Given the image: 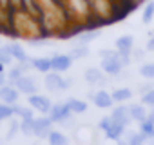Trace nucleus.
I'll return each mask as SVG.
<instances>
[{
	"instance_id": "1",
	"label": "nucleus",
	"mask_w": 154,
	"mask_h": 145,
	"mask_svg": "<svg viewBox=\"0 0 154 145\" xmlns=\"http://www.w3.org/2000/svg\"><path fill=\"white\" fill-rule=\"evenodd\" d=\"M44 85L47 91H65L72 85V80L71 78H62L60 76V72H47L45 78H44Z\"/></svg>"
},
{
	"instance_id": "2",
	"label": "nucleus",
	"mask_w": 154,
	"mask_h": 145,
	"mask_svg": "<svg viewBox=\"0 0 154 145\" xmlns=\"http://www.w3.org/2000/svg\"><path fill=\"white\" fill-rule=\"evenodd\" d=\"M47 116H49L54 123H63L65 120H69V118L72 116V113H71L67 102H63V103H53V107H51V111H49Z\"/></svg>"
},
{
	"instance_id": "3",
	"label": "nucleus",
	"mask_w": 154,
	"mask_h": 145,
	"mask_svg": "<svg viewBox=\"0 0 154 145\" xmlns=\"http://www.w3.org/2000/svg\"><path fill=\"white\" fill-rule=\"evenodd\" d=\"M27 102H29V107H33L35 111H38V113H42V114H49V111H51V107H53L51 100H49L47 96H44V94H38V93L27 96Z\"/></svg>"
},
{
	"instance_id": "4",
	"label": "nucleus",
	"mask_w": 154,
	"mask_h": 145,
	"mask_svg": "<svg viewBox=\"0 0 154 145\" xmlns=\"http://www.w3.org/2000/svg\"><path fill=\"white\" fill-rule=\"evenodd\" d=\"M89 100H93V103L98 107V109H111L114 105V100H112V94L107 93L105 89H100L96 93H91L89 94Z\"/></svg>"
},
{
	"instance_id": "5",
	"label": "nucleus",
	"mask_w": 154,
	"mask_h": 145,
	"mask_svg": "<svg viewBox=\"0 0 154 145\" xmlns=\"http://www.w3.org/2000/svg\"><path fill=\"white\" fill-rule=\"evenodd\" d=\"M53 120L49 116H38L33 120V125H35V136L38 138H47L53 131Z\"/></svg>"
},
{
	"instance_id": "6",
	"label": "nucleus",
	"mask_w": 154,
	"mask_h": 145,
	"mask_svg": "<svg viewBox=\"0 0 154 145\" xmlns=\"http://www.w3.org/2000/svg\"><path fill=\"white\" fill-rule=\"evenodd\" d=\"M20 91L13 84H6L4 87H0V102H4L8 105H17Z\"/></svg>"
},
{
	"instance_id": "7",
	"label": "nucleus",
	"mask_w": 154,
	"mask_h": 145,
	"mask_svg": "<svg viewBox=\"0 0 154 145\" xmlns=\"http://www.w3.org/2000/svg\"><path fill=\"white\" fill-rule=\"evenodd\" d=\"M111 118H112L114 122H118V123H123L125 127H129V123L132 122V118H131V111H129V105L118 103V105L112 109V113H111Z\"/></svg>"
},
{
	"instance_id": "8",
	"label": "nucleus",
	"mask_w": 154,
	"mask_h": 145,
	"mask_svg": "<svg viewBox=\"0 0 154 145\" xmlns=\"http://www.w3.org/2000/svg\"><path fill=\"white\" fill-rule=\"evenodd\" d=\"M105 72L102 71V69H98V67H89L87 71H85V75H84V78H85V82L89 84V85H93V87H96V85H105Z\"/></svg>"
},
{
	"instance_id": "9",
	"label": "nucleus",
	"mask_w": 154,
	"mask_h": 145,
	"mask_svg": "<svg viewBox=\"0 0 154 145\" xmlns=\"http://www.w3.org/2000/svg\"><path fill=\"white\" fill-rule=\"evenodd\" d=\"M51 63H53L54 72H65L67 69H71L72 58H71V54H54V56H51Z\"/></svg>"
},
{
	"instance_id": "10",
	"label": "nucleus",
	"mask_w": 154,
	"mask_h": 145,
	"mask_svg": "<svg viewBox=\"0 0 154 145\" xmlns=\"http://www.w3.org/2000/svg\"><path fill=\"white\" fill-rule=\"evenodd\" d=\"M15 87H17L20 93L29 94V96L36 93V82H35L31 76H27V75H24L22 78H18V80L15 82Z\"/></svg>"
},
{
	"instance_id": "11",
	"label": "nucleus",
	"mask_w": 154,
	"mask_h": 145,
	"mask_svg": "<svg viewBox=\"0 0 154 145\" xmlns=\"http://www.w3.org/2000/svg\"><path fill=\"white\" fill-rule=\"evenodd\" d=\"M127 132V127L123 125V123H118V122H114L112 120V123H111V127L103 132L105 134V138L107 140H114V141H118V140H122L123 138V134Z\"/></svg>"
},
{
	"instance_id": "12",
	"label": "nucleus",
	"mask_w": 154,
	"mask_h": 145,
	"mask_svg": "<svg viewBox=\"0 0 154 145\" xmlns=\"http://www.w3.org/2000/svg\"><path fill=\"white\" fill-rule=\"evenodd\" d=\"M132 49H134V36L132 35H123V36H120L118 40H116V51H120V53H132Z\"/></svg>"
},
{
	"instance_id": "13",
	"label": "nucleus",
	"mask_w": 154,
	"mask_h": 145,
	"mask_svg": "<svg viewBox=\"0 0 154 145\" xmlns=\"http://www.w3.org/2000/svg\"><path fill=\"white\" fill-rule=\"evenodd\" d=\"M129 111H131L132 122H138V123L149 116V114H147V105H143L141 102H140V103H131V105H129Z\"/></svg>"
},
{
	"instance_id": "14",
	"label": "nucleus",
	"mask_w": 154,
	"mask_h": 145,
	"mask_svg": "<svg viewBox=\"0 0 154 145\" xmlns=\"http://www.w3.org/2000/svg\"><path fill=\"white\" fill-rule=\"evenodd\" d=\"M31 67L40 71V72H51L53 71V63H51V58H45V56H40V58H33L31 60Z\"/></svg>"
},
{
	"instance_id": "15",
	"label": "nucleus",
	"mask_w": 154,
	"mask_h": 145,
	"mask_svg": "<svg viewBox=\"0 0 154 145\" xmlns=\"http://www.w3.org/2000/svg\"><path fill=\"white\" fill-rule=\"evenodd\" d=\"M111 94H112L114 103H125V102H129L132 98V89H129V87H118Z\"/></svg>"
},
{
	"instance_id": "16",
	"label": "nucleus",
	"mask_w": 154,
	"mask_h": 145,
	"mask_svg": "<svg viewBox=\"0 0 154 145\" xmlns=\"http://www.w3.org/2000/svg\"><path fill=\"white\" fill-rule=\"evenodd\" d=\"M8 49H9V53L13 54L15 60H18V62H27V60H29V58H27V53L24 51V47H22L20 44H17V42L8 44Z\"/></svg>"
},
{
	"instance_id": "17",
	"label": "nucleus",
	"mask_w": 154,
	"mask_h": 145,
	"mask_svg": "<svg viewBox=\"0 0 154 145\" xmlns=\"http://www.w3.org/2000/svg\"><path fill=\"white\" fill-rule=\"evenodd\" d=\"M67 105H69V109H71L72 114H84L87 111V102L78 100V98H69L67 100Z\"/></svg>"
},
{
	"instance_id": "18",
	"label": "nucleus",
	"mask_w": 154,
	"mask_h": 145,
	"mask_svg": "<svg viewBox=\"0 0 154 145\" xmlns=\"http://www.w3.org/2000/svg\"><path fill=\"white\" fill-rule=\"evenodd\" d=\"M98 36H100V31L98 29H91V31H85V33L76 36V44H78V45H87L89 42H93Z\"/></svg>"
},
{
	"instance_id": "19",
	"label": "nucleus",
	"mask_w": 154,
	"mask_h": 145,
	"mask_svg": "<svg viewBox=\"0 0 154 145\" xmlns=\"http://www.w3.org/2000/svg\"><path fill=\"white\" fill-rule=\"evenodd\" d=\"M13 111H15V116H18L20 120H35V114H33V107H24V105H13Z\"/></svg>"
},
{
	"instance_id": "20",
	"label": "nucleus",
	"mask_w": 154,
	"mask_h": 145,
	"mask_svg": "<svg viewBox=\"0 0 154 145\" xmlns=\"http://www.w3.org/2000/svg\"><path fill=\"white\" fill-rule=\"evenodd\" d=\"M47 141H49V145H67L69 143L67 136L60 131H51V134L47 136Z\"/></svg>"
},
{
	"instance_id": "21",
	"label": "nucleus",
	"mask_w": 154,
	"mask_h": 145,
	"mask_svg": "<svg viewBox=\"0 0 154 145\" xmlns=\"http://www.w3.org/2000/svg\"><path fill=\"white\" fill-rule=\"evenodd\" d=\"M140 132H143L147 138H150L152 134H154V120L150 118V116H147L145 120H141L140 122V129H138Z\"/></svg>"
},
{
	"instance_id": "22",
	"label": "nucleus",
	"mask_w": 154,
	"mask_h": 145,
	"mask_svg": "<svg viewBox=\"0 0 154 145\" xmlns=\"http://www.w3.org/2000/svg\"><path fill=\"white\" fill-rule=\"evenodd\" d=\"M138 72H140V76H143L145 80H154V63L152 62L141 63L140 69H138Z\"/></svg>"
},
{
	"instance_id": "23",
	"label": "nucleus",
	"mask_w": 154,
	"mask_h": 145,
	"mask_svg": "<svg viewBox=\"0 0 154 145\" xmlns=\"http://www.w3.org/2000/svg\"><path fill=\"white\" fill-rule=\"evenodd\" d=\"M152 20H154V0H149L147 6L143 8V13H141V22L150 24Z\"/></svg>"
},
{
	"instance_id": "24",
	"label": "nucleus",
	"mask_w": 154,
	"mask_h": 145,
	"mask_svg": "<svg viewBox=\"0 0 154 145\" xmlns=\"http://www.w3.org/2000/svg\"><path fill=\"white\" fill-rule=\"evenodd\" d=\"M69 54H71V58H72V60L85 58V56L89 54V47H87V45H76V47H72V51H71Z\"/></svg>"
},
{
	"instance_id": "25",
	"label": "nucleus",
	"mask_w": 154,
	"mask_h": 145,
	"mask_svg": "<svg viewBox=\"0 0 154 145\" xmlns=\"http://www.w3.org/2000/svg\"><path fill=\"white\" fill-rule=\"evenodd\" d=\"M15 116V111H13V105H8L4 102H0V122L4 120H9Z\"/></svg>"
},
{
	"instance_id": "26",
	"label": "nucleus",
	"mask_w": 154,
	"mask_h": 145,
	"mask_svg": "<svg viewBox=\"0 0 154 145\" xmlns=\"http://www.w3.org/2000/svg\"><path fill=\"white\" fill-rule=\"evenodd\" d=\"M13 60H15V58H13V54L9 53L8 45L0 47V65H11V62H13Z\"/></svg>"
},
{
	"instance_id": "27",
	"label": "nucleus",
	"mask_w": 154,
	"mask_h": 145,
	"mask_svg": "<svg viewBox=\"0 0 154 145\" xmlns=\"http://www.w3.org/2000/svg\"><path fill=\"white\" fill-rule=\"evenodd\" d=\"M20 131L27 136H35V125L33 120H20Z\"/></svg>"
},
{
	"instance_id": "28",
	"label": "nucleus",
	"mask_w": 154,
	"mask_h": 145,
	"mask_svg": "<svg viewBox=\"0 0 154 145\" xmlns=\"http://www.w3.org/2000/svg\"><path fill=\"white\" fill-rule=\"evenodd\" d=\"M141 103L149 105V107H154V89L149 91V93H145V94H141Z\"/></svg>"
},
{
	"instance_id": "29",
	"label": "nucleus",
	"mask_w": 154,
	"mask_h": 145,
	"mask_svg": "<svg viewBox=\"0 0 154 145\" xmlns=\"http://www.w3.org/2000/svg\"><path fill=\"white\" fill-rule=\"evenodd\" d=\"M111 123H112V118H111V116H103V118H102V120L98 122V129L105 132V131H107V129L111 127Z\"/></svg>"
},
{
	"instance_id": "30",
	"label": "nucleus",
	"mask_w": 154,
	"mask_h": 145,
	"mask_svg": "<svg viewBox=\"0 0 154 145\" xmlns=\"http://www.w3.org/2000/svg\"><path fill=\"white\" fill-rule=\"evenodd\" d=\"M152 89H154V82H147V84L140 85V93H141V94H145V93H149V91H152Z\"/></svg>"
},
{
	"instance_id": "31",
	"label": "nucleus",
	"mask_w": 154,
	"mask_h": 145,
	"mask_svg": "<svg viewBox=\"0 0 154 145\" xmlns=\"http://www.w3.org/2000/svg\"><path fill=\"white\" fill-rule=\"evenodd\" d=\"M145 49H147V51H150V53L154 54V36H150V38L147 40V45H145Z\"/></svg>"
},
{
	"instance_id": "32",
	"label": "nucleus",
	"mask_w": 154,
	"mask_h": 145,
	"mask_svg": "<svg viewBox=\"0 0 154 145\" xmlns=\"http://www.w3.org/2000/svg\"><path fill=\"white\" fill-rule=\"evenodd\" d=\"M6 82H8V78H6V75H4V72H2V71H0V87H4V85H6Z\"/></svg>"
},
{
	"instance_id": "33",
	"label": "nucleus",
	"mask_w": 154,
	"mask_h": 145,
	"mask_svg": "<svg viewBox=\"0 0 154 145\" xmlns=\"http://www.w3.org/2000/svg\"><path fill=\"white\" fill-rule=\"evenodd\" d=\"M118 145H132V143H129L125 138H122V140H118Z\"/></svg>"
},
{
	"instance_id": "34",
	"label": "nucleus",
	"mask_w": 154,
	"mask_h": 145,
	"mask_svg": "<svg viewBox=\"0 0 154 145\" xmlns=\"http://www.w3.org/2000/svg\"><path fill=\"white\" fill-rule=\"evenodd\" d=\"M147 145H154V134L150 138H147Z\"/></svg>"
},
{
	"instance_id": "35",
	"label": "nucleus",
	"mask_w": 154,
	"mask_h": 145,
	"mask_svg": "<svg viewBox=\"0 0 154 145\" xmlns=\"http://www.w3.org/2000/svg\"><path fill=\"white\" fill-rule=\"evenodd\" d=\"M149 116H150V118H152V120H154V109H152V111H150V113H149Z\"/></svg>"
},
{
	"instance_id": "36",
	"label": "nucleus",
	"mask_w": 154,
	"mask_h": 145,
	"mask_svg": "<svg viewBox=\"0 0 154 145\" xmlns=\"http://www.w3.org/2000/svg\"><path fill=\"white\" fill-rule=\"evenodd\" d=\"M150 36H154V31H150Z\"/></svg>"
}]
</instances>
